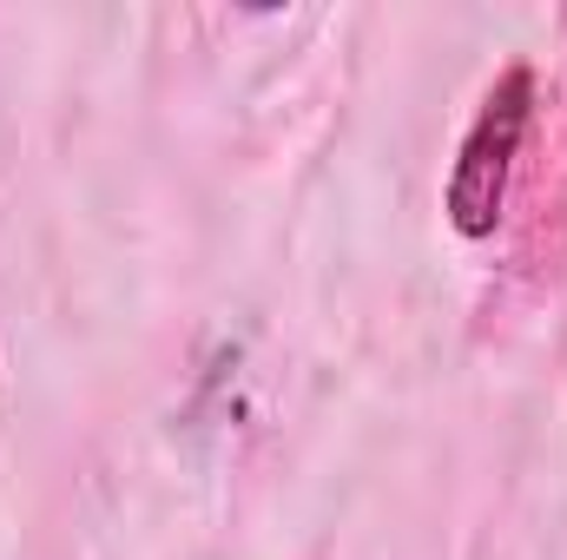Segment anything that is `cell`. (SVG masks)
Instances as JSON below:
<instances>
[{
  "label": "cell",
  "mask_w": 567,
  "mask_h": 560,
  "mask_svg": "<svg viewBox=\"0 0 567 560\" xmlns=\"http://www.w3.org/2000/svg\"><path fill=\"white\" fill-rule=\"evenodd\" d=\"M535 133H542V73L535 60H508L488 80L475 120L462 126L449 178H442V218L462 245H488L508 225V198H515Z\"/></svg>",
  "instance_id": "cell-1"
}]
</instances>
